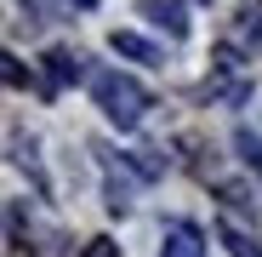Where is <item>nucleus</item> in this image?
I'll return each mask as SVG.
<instances>
[{
    "label": "nucleus",
    "instance_id": "obj_7",
    "mask_svg": "<svg viewBox=\"0 0 262 257\" xmlns=\"http://www.w3.org/2000/svg\"><path fill=\"white\" fill-rule=\"evenodd\" d=\"M234 143H239V154H245V166H256V171H262V137H256V132H239Z\"/></svg>",
    "mask_w": 262,
    "mask_h": 257
},
{
    "label": "nucleus",
    "instance_id": "obj_4",
    "mask_svg": "<svg viewBox=\"0 0 262 257\" xmlns=\"http://www.w3.org/2000/svg\"><path fill=\"white\" fill-rule=\"evenodd\" d=\"M108 46L120 52V57H131V63H160V46H148L143 34H131V29H114L108 34Z\"/></svg>",
    "mask_w": 262,
    "mask_h": 257
},
{
    "label": "nucleus",
    "instance_id": "obj_2",
    "mask_svg": "<svg viewBox=\"0 0 262 257\" xmlns=\"http://www.w3.org/2000/svg\"><path fill=\"white\" fill-rule=\"evenodd\" d=\"M85 74V57L80 52H46V92H57V86H69V80H80Z\"/></svg>",
    "mask_w": 262,
    "mask_h": 257
},
{
    "label": "nucleus",
    "instance_id": "obj_11",
    "mask_svg": "<svg viewBox=\"0 0 262 257\" xmlns=\"http://www.w3.org/2000/svg\"><path fill=\"white\" fill-rule=\"evenodd\" d=\"M69 6H97V0H69Z\"/></svg>",
    "mask_w": 262,
    "mask_h": 257
},
{
    "label": "nucleus",
    "instance_id": "obj_10",
    "mask_svg": "<svg viewBox=\"0 0 262 257\" xmlns=\"http://www.w3.org/2000/svg\"><path fill=\"white\" fill-rule=\"evenodd\" d=\"M245 34L262 46V6H245Z\"/></svg>",
    "mask_w": 262,
    "mask_h": 257
},
{
    "label": "nucleus",
    "instance_id": "obj_1",
    "mask_svg": "<svg viewBox=\"0 0 262 257\" xmlns=\"http://www.w3.org/2000/svg\"><path fill=\"white\" fill-rule=\"evenodd\" d=\"M92 97H97V109L120 126V132H131L143 114H148V92L131 74H120V69H103V74H92Z\"/></svg>",
    "mask_w": 262,
    "mask_h": 257
},
{
    "label": "nucleus",
    "instance_id": "obj_5",
    "mask_svg": "<svg viewBox=\"0 0 262 257\" xmlns=\"http://www.w3.org/2000/svg\"><path fill=\"white\" fill-rule=\"evenodd\" d=\"M143 17H154V23H160V29H171V34H188L183 12H177V6H165V0H143Z\"/></svg>",
    "mask_w": 262,
    "mask_h": 257
},
{
    "label": "nucleus",
    "instance_id": "obj_6",
    "mask_svg": "<svg viewBox=\"0 0 262 257\" xmlns=\"http://www.w3.org/2000/svg\"><path fill=\"white\" fill-rule=\"evenodd\" d=\"M216 234L228 240V251H234V257H262V240H256V234H239L234 223H223V229H216Z\"/></svg>",
    "mask_w": 262,
    "mask_h": 257
},
{
    "label": "nucleus",
    "instance_id": "obj_8",
    "mask_svg": "<svg viewBox=\"0 0 262 257\" xmlns=\"http://www.w3.org/2000/svg\"><path fill=\"white\" fill-rule=\"evenodd\" d=\"M0 74H6V86H23V80H29V69H23V63H17L12 52H6V57H0Z\"/></svg>",
    "mask_w": 262,
    "mask_h": 257
},
{
    "label": "nucleus",
    "instance_id": "obj_3",
    "mask_svg": "<svg viewBox=\"0 0 262 257\" xmlns=\"http://www.w3.org/2000/svg\"><path fill=\"white\" fill-rule=\"evenodd\" d=\"M160 257H205V234L194 223H177V229L165 234V251Z\"/></svg>",
    "mask_w": 262,
    "mask_h": 257
},
{
    "label": "nucleus",
    "instance_id": "obj_9",
    "mask_svg": "<svg viewBox=\"0 0 262 257\" xmlns=\"http://www.w3.org/2000/svg\"><path fill=\"white\" fill-rule=\"evenodd\" d=\"M80 257H120V246H114V240H108V234H97V240H92V246H85V251H80Z\"/></svg>",
    "mask_w": 262,
    "mask_h": 257
}]
</instances>
